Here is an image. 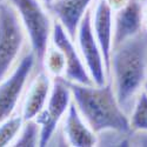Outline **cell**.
Instances as JSON below:
<instances>
[{
  "label": "cell",
  "mask_w": 147,
  "mask_h": 147,
  "mask_svg": "<svg viewBox=\"0 0 147 147\" xmlns=\"http://www.w3.org/2000/svg\"><path fill=\"white\" fill-rule=\"evenodd\" d=\"M67 82L73 102L96 134L107 131L118 133L131 131L129 119L117 100L111 80L102 86Z\"/></svg>",
  "instance_id": "1"
},
{
  "label": "cell",
  "mask_w": 147,
  "mask_h": 147,
  "mask_svg": "<svg viewBox=\"0 0 147 147\" xmlns=\"http://www.w3.org/2000/svg\"><path fill=\"white\" fill-rule=\"evenodd\" d=\"M113 90L120 107L126 112L147 80V58L142 44L131 38L114 47L109 61Z\"/></svg>",
  "instance_id": "2"
},
{
  "label": "cell",
  "mask_w": 147,
  "mask_h": 147,
  "mask_svg": "<svg viewBox=\"0 0 147 147\" xmlns=\"http://www.w3.org/2000/svg\"><path fill=\"white\" fill-rule=\"evenodd\" d=\"M14 7L30 40L31 51L38 61L51 44L53 21L40 0H7Z\"/></svg>",
  "instance_id": "3"
},
{
  "label": "cell",
  "mask_w": 147,
  "mask_h": 147,
  "mask_svg": "<svg viewBox=\"0 0 147 147\" xmlns=\"http://www.w3.org/2000/svg\"><path fill=\"white\" fill-rule=\"evenodd\" d=\"M26 33L14 7L8 1L0 4V82L18 63Z\"/></svg>",
  "instance_id": "4"
},
{
  "label": "cell",
  "mask_w": 147,
  "mask_h": 147,
  "mask_svg": "<svg viewBox=\"0 0 147 147\" xmlns=\"http://www.w3.org/2000/svg\"><path fill=\"white\" fill-rule=\"evenodd\" d=\"M71 102L72 93L67 80H65L63 77L53 78L51 93L46 106L34 119L40 127L39 146L44 147L50 144L60 120L66 114Z\"/></svg>",
  "instance_id": "5"
},
{
  "label": "cell",
  "mask_w": 147,
  "mask_h": 147,
  "mask_svg": "<svg viewBox=\"0 0 147 147\" xmlns=\"http://www.w3.org/2000/svg\"><path fill=\"white\" fill-rule=\"evenodd\" d=\"M35 61L36 59L32 51L26 53L9 74L0 82V124L16 113Z\"/></svg>",
  "instance_id": "6"
},
{
  "label": "cell",
  "mask_w": 147,
  "mask_h": 147,
  "mask_svg": "<svg viewBox=\"0 0 147 147\" xmlns=\"http://www.w3.org/2000/svg\"><path fill=\"white\" fill-rule=\"evenodd\" d=\"M76 39L78 42V50L93 84L96 86H102L107 82V72L100 46L93 32L91 9H87L80 21Z\"/></svg>",
  "instance_id": "7"
},
{
  "label": "cell",
  "mask_w": 147,
  "mask_h": 147,
  "mask_svg": "<svg viewBox=\"0 0 147 147\" xmlns=\"http://www.w3.org/2000/svg\"><path fill=\"white\" fill-rule=\"evenodd\" d=\"M51 42L57 46L65 57L66 69L63 77L65 80L81 85H94L80 52L74 45V40L67 34L66 30L59 21H53Z\"/></svg>",
  "instance_id": "8"
},
{
  "label": "cell",
  "mask_w": 147,
  "mask_h": 147,
  "mask_svg": "<svg viewBox=\"0 0 147 147\" xmlns=\"http://www.w3.org/2000/svg\"><path fill=\"white\" fill-rule=\"evenodd\" d=\"M113 14L106 0H96L92 11V27L100 46L106 72L109 73V61L113 50Z\"/></svg>",
  "instance_id": "9"
},
{
  "label": "cell",
  "mask_w": 147,
  "mask_h": 147,
  "mask_svg": "<svg viewBox=\"0 0 147 147\" xmlns=\"http://www.w3.org/2000/svg\"><path fill=\"white\" fill-rule=\"evenodd\" d=\"M142 27V5L137 0L113 14V48L126 40L137 36Z\"/></svg>",
  "instance_id": "10"
},
{
  "label": "cell",
  "mask_w": 147,
  "mask_h": 147,
  "mask_svg": "<svg viewBox=\"0 0 147 147\" xmlns=\"http://www.w3.org/2000/svg\"><path fill=\"white\" fill-rule=\"evenodd\" d=\"M64 136L69 146L73 147H92L98 144V136L96 133L88 126V124L80 112L76 104H69L66 114L64 115Z\"/></svg>",
  "instance_id": "11"
},
{
  "label": "cell",
  "mask_w": 147,
  "mask_h": 147,
  "mask_svg": "<svg viewBox=\"0 0 147 147\" xmlns=\"http://www.w3.org/2000/svg\"><path fill=\"white\" fill-rule=\"evenodd\" d=\"M52 88V78L46 72H40L36 74L26 91L21 106V115L25 121L34 120L48 100Z\"/></svg>",
  "instance_id": "12"
},
{
  "label": "cell",
  "mask_w": 147,
  "mask_h": 147,
  "mask_svg": "<svg viewBox=\"0 0 147 147\" xmlns=\"http://www.w3.org/2000/svg\"><path fill=\"white\" fill-rule=\"evenodd\" d=\"M92 1L93 0H54L47 8L63 25L67 34L73 40H76L80 21Z\"/></svg>",
  "instance_id": "13"
},
{
  "label": "cell",
  "mask_w": 147,
  "mask_h": 147,
  "mask_svg": "<svg viewBox=\"0 0 147 147\" xmlns=\"http://www.w3.org/2000/svg\"><path fill=\"white\" fill-rule=\"evenodd\" d=\"M41 64L44 66L45 72L53 78H60L64 77L65 69H66V61L65 57L57 46H54L52 42L48 45L47 50L42 57Z\"/></svg>",
  "instance_id": "14"
},
{
  "label": "cell",
  "mask_w": 147,
  "mask_h": 147,
  "mask_svg": "<svg viewBox=\"0 0 147 147\" xmlns=\"http://www.w3.org/2000/svg\"><path fill=\"white\" fill-rule=\"evenodd\" d=\"M24 122L25 120L22 119V115L14 113L0 124V147L13 145L14 140L19 136Z\"/></svg>",
  "instance_id": "15"
},
{
  "label": "cell",
  "mask_w": 147,
  "mask_h": 147,
  "mask_svg": "<svg viewBox=\"0 0 147 147\" xmlns=\"http://www.w3.org/2000/svg\"><path fill=\"white\" fill-rule=\"evenodd\" d=\"M129 118L131 129L147 131V92H139Z\"/></svg>",
  "instance_id": "16"
},
{
  "label": "cell",
  "mask_w": 147,
  "mask_h": 147,
  "mask_svg": "<svg viewBox=\"0 0 147 147\" xmlns=\"http://www.w3.org/2000/svg\"><path fill=\"white\" fill-rule=\"evenodd\" d=\"M40 127L34 120L25 121L19 132V136L14 140L12 146L19 147H34L39 146Z\"/></svg>",
  "instance_id": "17"
},
{
  "label": "cell",
  "mask_w": 147,
  "mask_h": 147,
  "mask_svg": "<svg viewBox=\"0 0 147 147\" xmlns=\"http://www.w3.org/2000/svg\"><path fill=\"white\" fill-rule=\"evenodd\" d=\"M128 1L129 0H106V3L112 8L113 12H117V11L121 9L122 7H125L128 4Z\"/></svg>",
  "instance_id": "18"
},
{
  "label": "cell",
  "mask_w": 147,
  "mask_h": 147,
  "mask_svg": "<svg viewBox=\"0 0 147 147\" xmlns=\"http://www.w3.org/2000/svg\"><path fill=\"white\" fill-rule=\"evenodd\" d=\"M142 26L147 31V3L142 6Z\"/></svg>",
  "instance_id": "19"
},
{
  "label": "cell",
  "mask_w": 147,
  "mask_h": 147,
  "mask_svg": "<svg viewBox=\"0 0 147 147\" xmlns=\"http://www.w3.org/2000/svg\"><path fill=\"white\" fill-rule=\"evenodd\" d=\"M40 1H41V3H42L45 6H46V7H48V6H50V5H51V4L54 1V0H40Z\"/></svg>",
  "instance_id": "20"
},
{
  "label": "cell",
  "mask_w": 147,
  "mask_h": 147,
  "mask_svg": "<svg viewBox=\"0 0 147 147\" xmlns=\"http://www.w3.org/2000/svg\"><path fill=\"white\" fill-rule=\"evenodd\" d=\"M144 91H146L147 92V80L145 81V84H144Z\"/></svg>",
  "instance_id": "21"
},
{
  "label": "cell",
  "mask_w": 147,
  "mask_h": 147,
  "mask_svg": "<svg viewBox=\"0 0 147 147\" xmlns=\"http://www.w3.org/2000/svg\"><path fill=\"white\" fill-rule=\"evenodd\" d=\"M4 1H7V0H0V4H1V3H4Z\"/></svg>",
  "instance_id": "22"
}]
</instances>
